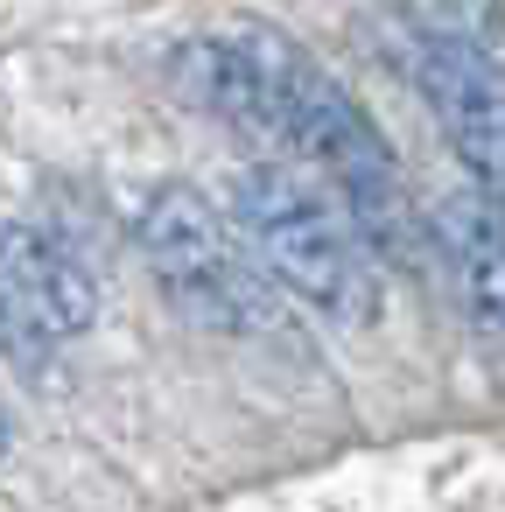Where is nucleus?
Here are the masks:
<instances>
[{"label":"nucleus","mask_w":505,"mask_h":512,"mask_svg":"<svg viewBox=\"0 0 505 512\" xmlns=\"http://www.w3.org/2000/svg\"><path fill=\"white\" fill-rule=\"evenodd\" d=\"M176 78L204 113H218V120H232V127H246V134H260L288 155H309L316 169H330L344 204H351L344 218L358 225L365 246H386L400 232L393 148L358 113V99L323 64H309L288 36H274V29L197 36L176 57Z\"/></svg>","instance_id":"obj_1"},{"label":"nucleus","mask_w":505,"mask_h":512,"mask_svg":"<svg viewBox=\"0 0 505 512\" xmlns=\"http://www.w3.org/2000/svg\"><path fill=\"white\" fill-rule=\"evenodd\" d=\"M239 239L260 260V274L302 302H316L337 323H372L379 316V260L358 239V225L309 190L295 169H246L232 190Z\"/></svg>","instance_id":"obj_2"},{"label":"nucleus","mask_w":505,"mask_h":512,"mask_svg":"<svg viewBox=\"0 0 505 512\" xmlns=\"http://www.w3.org/2000/svg\"><path fill=\"white\" fill-rule=\"evenodd\" d=\"M155 281L197 316V323H218V330H260L274 323V281L260 274V260L246 253L239 225L218 218V204L190 183H169L148 197L141 225H134Z\"/></svg>","instance_id":"obj_3"},{"label":"nucleus","mask_w":505,"mask_h":512,"mask_svg":"<svg viewBox=\"0 0 505 512\" xmlns=\"http://www.w3.org/2000/svg\"><path fill=\"white\" fill-rule=\"evenodd\" d=\"M92 316H99V295L57 239H43L36 225H0V344L57 351L85 337Z\"/></svg>","instance_id":"obj_4"},{"label":"nucleus","mask_w":505,"mask_h":512,"mask_svg":"<svg viewBox=\"0 0 505 512\" xmlns=\"http://www.w3.org/2000/svg\"><path fill=\"white\" fill-rule=\"evenodd\" d=\"M414 85H421L435 127L449 134L456 162L470 169L477 197L505 211V71L470 50L414 43Z\"/></svg>","instance_id":"obj_5"},{"label":"nucleus","mask_w":505,"mask_h":512,"mask_svg":"<svg viewBox=\"0 0 505 512\" xmlns=\"http://www.w3.org/2000/svg\"><path fill=\"white\" fill-rule=\"evenodd\" d=\"M435 239H442L456 302L477 323V337L505 344V211L484 204L477 190H463L435 211Z\"/></svg>","instance_id":"obj_6"},{"label":"nucleus","mask_w":505,"mask_h":512,"mask_svg":"<svg viewBox=\"0 0 505 512\" xmlns=\"http://www.w3.org/2000/svg\"><path fill=\"white\" fill-rule=\"evenodd\" d=\"M407 22H414V43H442V50H470V57H491L505 50V0H400Z\"/></svg>","instance_id":"obj_7"},{"label":"nucleus","mask_w":505,"mask_h":512,"mask_svg":"<svg viewBox=\"0 0 505 512\" xmlns=\"http://www.w3.org/2000/svg\"><path fill=\"white\" fill-rule=\"evenodd\" d=\"M8 442H15V421H8V407H0V456H8Z\"/></svg>","instance_id":"obj_8"}]
</instances>
